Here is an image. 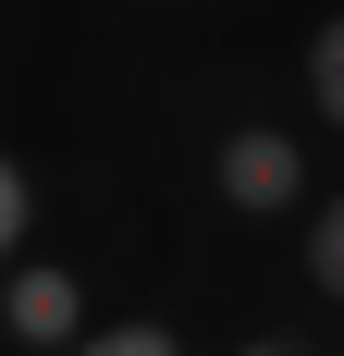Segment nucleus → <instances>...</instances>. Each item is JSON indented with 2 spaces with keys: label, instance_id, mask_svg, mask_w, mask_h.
<instances>
[{
  "label": "nucleus",
  "instance_id": "f257e3e1",
  "mask_svg": "<svg viewBox=\"0 0 344 356\" xmlns=\"http://www.w3.org/2000/svg\"><path fill=\"white\" fill-rule=\"evenodd\" d=\"M209 184H221L234 221H283V209H308V147L283 136V123H234V136L209 147Z\"/></svg>",
  "mask_w": 344,
  "mask_h": 356
},
{
  "label": "nucleus",
  "instance_id": "f03ea898",
  "mask_svg": "<svg viewBox=\"0 0 344 356\" xmlns=\"http://www.w3.org/2000/svg\"><path fill=\"white\" fill-rule=\"evenodd\" d=\"M0 332L25 356H74L86 344V283H74L62 258H13L0 270Z\"/></svg>",
  "mask_w": 344,
  "mask_h": 356
},
{
  "label": "nucleus",
  "instance_id": "7ed1b4c3",
  "mask_svg": "<svg viewBox=\"0 0 344 356\" xmlns=\"http://www.w3.org/2000/svg\"><path fill=\"white\" fill-rule=\"evenodd\" d=\"M295 258H308V295L344 307V197H308V246H295Z\"/></svg>",
  "mask_w": 344,
  "mask_h": 356
},
{
  "label": "nucleus",
  "instance_id": "20e7f679",
  "mask_svg": "<svg viewBox=\"0 0 344 356\" xmlns=\"http://www.w3.org/2000/svg\"><path fill=\"white\" fill-rule=\"evenodd\" d=\"M308 111L344 136V13H320V37H308Z\"/></svg>",
  "mask_w": 344,
  "mask_h": 356
},
{
  "label": "nucleus",
  "instance_id": "39448f33",
  "mask_svg": "<svg viewBox=\"0 0 344 356\" xmlns=\"http://www.w3.org/2000/svg\"><path fill=\"white\" fill-rule=\"evenodd\" d=\"M74 356H185V332H172V320H86Z\"/></svg>",
  "mask_w": 344,
  "mask_h": 356
},
{
  "label": "nucleus",
  "instance_id": "423d86ee",
  "mask_svg": "<svg viewBox=\"0 0 344 356\" xmlns=\"http://www.w3.org/2000/svg\"><path fill=\"white\" fill-rule=\"evenodd\" d=\"M25 234H37V172L13 160V147H0V270L25 258Z\"/></svg>",
  "mask_w": 344,
  "mask_h": 356
},
{
  "label": "nucleus",
  "instance_id": "0eeeda50",
  "mask_svg": "<svg viewBox=\"0 0 344 356\" xmlns=\"http://www.w3.org/2000/svg\"><path fill=\"white\" fill-rule=\"evenodd\" d=\"M221 356H308V332H246V344H221Z\"/></svg>",
  "mask_w": 344,
  "mask_h": 356
}]
</instances>
